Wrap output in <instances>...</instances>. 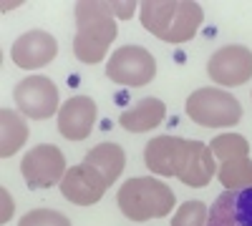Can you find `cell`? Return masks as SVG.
Returning <instances> with one entry per match:
<instances>
[{
  "label": "cell",
  "mask_w": 252,
  "mask_h": 226,
  "mask_svg": "<svg viewBox=\"0 0 252 226\" xmlns=\"http://www.w3.org/2000/svg\"><path fill=\"white\" fill-rule=\"evenodd\" d=\"M139 3H111V10H114V15L116 18H131V13H134V8H136Z\"/></svg>",
  "instance_id": "603a6c76"
},
{
  "label": "cell",
  "mask_w": 252,
  "mask_h": 226,
  "mask_svg": "<svg viewBox=\"0 0 252 226\" xmlns=\"http://www.w3.org/2000/svg\"><path fill=\"white\" fill-rule=\"evenodd\" d=\"M20 174H23L31 189H51L56 183H61L63 176H66V156L53 143L35 146L23 156Z\"/></svg>",
  "instance_id": "5b68a950"
},
{
  "label": "cell",
  "mask_w": 252,
  "mask_h": 226,
  "mask_svg": "<svg viewBox=\"0 0 252 226\" xmlns=\"http://www.w3.org/2000/svg\"><path fill=\"white\" fill-rule=\"evenodd\" d=\"M189 156V141L177 136H157L146 143L144 161L146 169L159 176H179Z\"/></svg>",
  "instance_id": "ba28073f"
},
{
  "label": "cell",
  "mask_w": 252,
  "mask_h": 226,
  "mask_svg": "<svg viewBox=\"0 0 252 226\" xmlns=\"http://www.w3.org/2000/svg\"><path fill=\"white\" fill-rule=\"evenodd\" d=\"M106 75L119 86L139 88V86H146L157 75V60L146 48L124 46L111 55L109 66H106Z\"/></svg>",
  "instance_id": "277c9868"
},
{
  "label": "cell",
  "mask_w": 252,
  "mask_h": 226,
  "mask_svg": "<svg viewBox=\"0 0 252 226\" xmlns=\"http://www.w3.org/2000/svg\"><path fill=\"white\" fill-rule=\"evenodd\" d=\"M202 20H204V13H202L199 3H194V0H179V10L172 18V23L166 28V33L161 35V40L164 43H172V46L187 43L199 30Z\"/></svg>",
  "instance_id": "5bb4252c"
},
{
  "label": "cell",
  "mask_w": 252,
  "mask_h": 226,
  "mask_svg": "<svg viewBox=\"0 0 252 226\" xmlns=\"http://www.w3.org/2000/svg\"><path fill=\"white\" fill-rule=\"evenodd\" d=\"M96 123V103L89 96L68 98L58 111V131L68 141H83L89 138Z\"/></svg>",
  "instance_id": "7c38bea8"
},
{
  "label": "cell",
  "mask_w": 252,
  "mask_h": 226,
  "mask_svg": "<svg viewBox=\"0 0 252 226\" xmlns=\"http://www.w3.org/2000/svg\"><path fill=\"white\" fill-rule=\"evenodd\" d=\"M139 5H141V25L152 35L161 38L179 10V0H144Z\"/></svg>",
  "instance_id": "ac0fdd59"
},
{
  "label": "cell",
  "mask_w": 252,
  "mask_h": 226,
  "mask_svg": "<svg viewBox=\"0 0 252 226\" xmlns=\"http://www.w3.org/2000/svg\"><path fill=\"white\" fill-rule=\"evenodd\" d=\"M209 149H212V153L220 161H232V158H245L250 153V143L240 133H222V136L212 138Z\"/></svg>",
  "instance_id": "ffe728a7"
},
{
  "label": "cell",
  "mask_w": 252,
  "mask_h": 226,
  "mask_svg": "<svg viewBox=\"0 0 252 226\" xmlns=\"http://www.w3.org/2000/svg\"><path fill=\"white\" fill-rule=\"evenodd\" d=\"M187 116L192 118L197 126L204 128H227L237 126L242 118L240 100L222 88H199L187 98L184 106Z\"/></svg>",
  "instance_id": "3957f363"
},
{
  "label": "cell",
  "mask_w": 252,
  "mask_h": 226,
  "mask_svg": "<svg viewBox=\"0 0 252 226\" xmlns=\"http://www.w3.org/2000/svg\"><path fill=\"white\" fill-rule=\"evenodd\" d=\"M164 116H166V106L159 98H141L131 111H124L119 116V126H124L131 133H144L161 126Z\"/></svg>",
  "instance_id": "9a60e30c"
},
{
  "label": "cell",
  "mask_w": 252,
  "mask_h": 226,
  "mask_svg": "<svg viewBox=\"0 0 252 226\" xmlns=\"http://www.w3.org/2000/svg\"><path fill=\"white\" fill-rule=\"evenodd\" d=\"M209 209L204 201H184L172 219V226H207Z\"/></svg>",
  "instance_id": "44dd1931"
},
{
  "label": "cell",
  "mask_w": 252,
  "mask_h": 226,
  "mask_svg": "<svg viewBox=\"0 0 252 226\" xmlns=\"http://www.w3.org/2000/svg\"><path fill=\"white\" fill-rule=\"evenodd\" d=\"M119 209L131 221H149V219H164L174 209V191L164 181H157L152 176L129 178L119 189Z\"/></svg>",
  "instance_id": "7a4b0ae2"
},
{
  "label": "cell",
  "mask_w": 252,
  "mask_h": 226,
  "mask_svg": "<svg viewBox=\"0 0 252 226\" xmlns=\"http://www.w3.org/2000/svg\"><path fill=\"white\" fill-rule=\"evenodd\" d=\"M18 226H71V221L53 209H33L20 219Z\"/></svg>",
  "instance_id": "7402d4cb"
},
{
  "label": "cell",
  "mask_w": 252,
  "mask_h": 226,
  "mask_svg": "<svg viewBox=\"0 0 252 226\" xmlns=\"http://www.w3.org/2000/svg\"><path fill=\"white\" fill-rule=\"evenodd\" d=\"M58 55V40L46 30H28L23 33L10 48V58L18 68L33 71L43 68Z\"/></svg>",
  "instance_id": "9c48e42d"
},
{
  "label": "cell",
  "mask_w": 252,
  "mask_h": 226,
  "mask_svg": "<svg viewBox=\"0 0 252 226\" xmlns=\"http://www.w3.org/2000/svg\"><path fill=\"white\" fill-rule=\"evenodd\" d=\"M26 138H28V126L23 116L10 108L0 111V156L10 158L13 153H18Z\"/></svg>",
  "instance_id": "e0dca14e"
},
{
  "label": "cell",
  "mask_w": 252,
  "mask_h": 226,
  "mask_svg": "<svg viewBox=\"0 0 252 226\" xmlns=\"http://www.w3.org/2000/svg\"><path fill=\"white\" fill-rule=\"evenodd\" d=\"M207 226H252V186L220 194L209 209Z\"/></svg>",
  "instance_id": "30bf717a"
},
{
  "label": "cell",
  "mask_w": 252,
  "mask_h": 226,
  "mask_svg": "<svg viewBox=\"0 0 252 226\" xmlns=\"http://www.w3.org/2000/svg\"><path fill=\"white\" fill-rule=\"evenodd\" d=\"M207 73L217 86H245L252 78V50L245 46H224L209 58Z\"/></svg>",
  "instance_id": "52a82bcc"
},
{
  "label": "cell",
  "mask_w": 252,
  "mask_h": 226,
  "mask_svg": "<svg viewBox=\"0 0 252 226\" xmlns=\"http://www.w3.org/2000/svg\"><path fill=\"white\" fill-rule=\"evenodd\" d=\"M103 191H106V181L101 178V174L86 163L81 166H71L61 181V194L66 196L76 206H91V203L101 201Z\"/></svg>",
  "instance_id": "8fae6325"
},
{
  "label": "cell",
  "mask_w": 252,
  "mask_h": 226,
  "mask_svg": "<svg viewBox=\"0 0 252 226\" xmlns=\"http://www.w3.org/2000/svg\"><path fill=\"white\" fill-rule=\"evenodd\" d=\"M15 98V106L18 111L33 118V121H43L51 118L56 111H61L58 106V88L51 78L46 75H31L23 78L13 91Z\"/></svg>",
  "instance_id": "8992f818"
},
{
  "label": "cell",
  "mask_w": 252,
  "mask_h": 226,
  "mask_svg": "<svg viewBox=\"0 0 252 226\" xmlns=\"http://www.w3.org/2000/svg\"><path fill=\"white\" fill-rule=\"evenodd\" d=\"M83 163L96 169L101 174V178L106 181V186H111L126 166V153L119 143H98V146H94L86 153V161Z\"/></svg>",
  "instance_id": "2e32d148"
},
{
  "label": "cell",
  "mask_w": 252,
  "mask_h": 226,
  "mask_svg": "<svg viewBox=\"0 0 252 226\" xmlns=\"http://www.w3.org/2000/svg\"><path fill=\"white\" fill-rule=\"evenodd\" d=\"M119 35L116 15L111 3L81 0L76 3V38L73 53L81 63H101L106 58L109 46Z\"/></svg>",
  "instance_id": "6da1fadb"
},
{
  "label": "cell",
  "mask_w": 252,
  "mask_h": 226,
  "mask_svg": "<svg viewBox=\"0 0 252 226\" xmlns=\"http://www.w3.org/2000/svg\"><path fill=\"white\" fill-rule=\"evenodd\" d=\"M217 161H215V153L212 149L202 141H189V156H187V163L182 174L177 176L184 186H192V189H202L207 186L212 176L217 174Z\"/></svg>",
  "instance_id": "4fadbf2b"
},
{
  "label": "cell",
  "mask_w": 252,
  "mask_h": 226,
  "mask_svg": "<svg viewBox=\"0 0 252 226\" xmlns=\"http://www.w3.org/2000/svg\"><path fill=\"white\" fill-rule=\"evenodd\" d=\"M217 178L222 186L229 189H245L252 186V158H232V161H222L217 169Z\"/></svg>",
  "instance_id": "d6986e66"
}]
</instances>
